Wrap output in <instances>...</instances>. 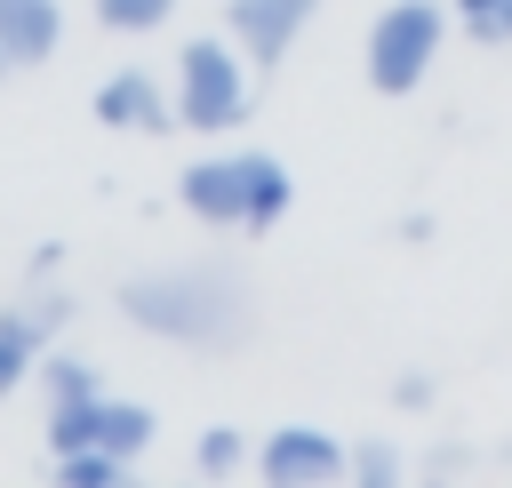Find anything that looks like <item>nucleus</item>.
Listing matches in <instances>:
<instances>
[{
  "instance_id": "1",
  "label": "nucleus",
  "mask_w": 512,
  "mask_h": 488,
  "mask_svg": "<svg viewBox=\"0 0 512 488\" xmlns=\"http://www.w3.org/2000/svg\"><path fill=\"white\" fill-rule=\"evenodd\" d=\"M120 320L160 344H184V352H240L256 336V288L240 264L192 256V264H160V272L120 280Z\"/></svg>"
},
{
  "instance_id": "2",
  "label": "nucleus",
  "mask_w": 512,
  "mask_h": 488,
  "mask_svg": "<svg viewBox=\"0 0 512 488\" xmlns=\"http://www.w3.org/2000/svg\"><path fill=\"white\" fill-rule=\"evenodd\" d=\"M176 200L216 232H272L296 200V176L272 152H216V160H192L176 176Z\"/></svg>"
},
{
  "instance_id": "3",
  "label": "nucleus",
  "mask_w": 512,
  "mask_h": 488,
  "mask_svg": "<svg viewBox=\"0 0 512 488\" xmlns=\"http://www.w3.org/2000/svg\"><path fill=\"white\" fill-rule=\"evenodd\" d=\"M448 16L456 8H440V0H392V8H376V24H368V88L376 96H416L424 88V72L440 64V48H448Z\"/></svg>"
},
{
  "instance_id": "4",
  "label": "nucleus",
  "mask_w": 512,
  "mask_h": 488,
  "mask_svg": "<svg viewBox=\"0 0 512 488\" xmlns=\"http://www.w3.org/2000/svg\"><path fill=\"white\" fill-rule=\"evenodd\" d=\"M176 120L200 128V136H224L248 120V64H240V40H184L176 56Z\"/></svg>"
},
{
  "instance_id": "5",
  "label": "nucleus",
  "mask_w": 512,
  "mask_h": 488,
  "mask_svg": "<svg viewBox=\"0 0 512 488\" xmlns=\"http://www.w3.org/2000/svg\"><path fill=\"white\" fill-rule=\"evenodd\" d=\"M152 408L144 400H112V392H96V400H64V408H48V448L64 456V448H112V456H144L152 448Z\"/></svg>"
},
{
  "instance_id": "6",
  "label": "nucleus",
  "mask_w": 512,
  "mask_h": 488,
  "mask_svg": "<svg viewBox=\"0 0 512 488\" xmlns=\"http://www.w3.org/2000/svg\"><path fill=\"white\" fill-rule=\"evenodd\" d=\"M256 472L272 488H312V480H344L352 472V448L336 432H320V424H280V432H264Z\"/></svg>"
},
{
  "instance_id": "7",
  "label": "nucleus",
  "mask_w": 512,
  "mask_h": 488,
  "mask_svg": "<svg viewBox=\"0 0 512 488\" xmlns=\"http://www.w3.org/2000/svg\"><path fill=\"white\" fill-rule=\"evenodd\" d=\"M312 16H320V0H224V24H232V40L256 72H280Z\"/></svg>"
},
{
  "instance_id": "8",
  "label": "nucleus",
  "mask_w": 512,
  "mask_h": 488,
  "mask_svg": "<svg viewBox=\"0 0 512 488\" xmlns=\"http://www.w3.org/2000/svg\"><path fill=\"white\" fill-rule=\"evenodd\" d=\"M64 320H72V296H32V304H8L0 312V392H16L40 368V352H48V336Z\"/></svg>"
},
{
  "instance_id": "9",
  "label": "nucleus",
  "mask_w": 512,
  "mask_h": 488,
  "mask_svg": "<svg viewBox=\"0 0 512 488\" xmlns=\"http://www.w3.org/2000/svg\"><path fill=\"white\" fill-rule=\"evenodd\" d=\"M96 120L104 128H136V136H160V128H176V96H160V80L128 64V72H112L96 88Z\"/></svg>"
},
{
  "instance_id": "10",
  "label": "nucleus",
  "mask_w": 512,
  "mask_h": 488,
  "mask_svg": "<svg viewBox=\"0 0 512 488\" xmlns=\"http://www.w3.org/2000/svg\"><path fill=\"white\" fill-rule=\"evenodd\" d=\"M64 40V8L56 0H0V48L16 64H48Z\"/></svg>"
},
{
  "instance_id": "11",
  "label": "nucleus",
  "mask_w": 512,
  "mask_h": 488,
  "mask_svg": "<svg viewBox=\"0 0 512 488\" xmlns=\"http://www.w3.org/2000/svg\"><path fill=\"white\" fill-rule=\"evenodd\" d=\"M40 392H48V408H64V400H96L104 392V376L88 368V360H72V352H40Z\"/></svg>"
},
{
  "instance_id": "12",
  "label": "nucleus",
  "mask_w": 512,
  "mask_h": 488,
  "mask_svg": "<svg viewBox=\"0 0 512 488\" xmlns=\"http://www.w3.org/2000/svg\"><path fill=\"white\" fill-rule=\"evenodd\" d=\"M128 472V456H112V448H64L56 456V480H72V488H112Z\"/></svg>"
},
{
  "instance_id": "13",
  "label": "nucleus",
  "mask_w": 512,
  "mask_h": 488,
  "mask_svg": "<svg viewBox=\"0 0 512 488\" xmlns=\"http://www.w3.org/2000/svg\"><path fill=\"white\" fill-rule=\"evenodd\" d=\"M208 480H224V472H240L248 464V440H240V424H208L200 432V456H192Z\"/></svg>"
},
{
  "instance_id": "14",
  "label": "nucleus",
  "mask_w": 512,
  "mask_h": 488,
  "mask_svg": "<svg viewBox=\"0 0 512 488\" xmlns=\"http://www.w3.org/2000/svg\"><path fill=\"white\" fill-rule=\"evenodd\" d=\"M176 16V0H96V24H112V32H160Z\"/></svg>"
},
{
  "instance_id": "15",
  "label": "nucleus",
  "mask_w": 512,
  "mask_h": 488,
  "mask_svg": "<svg viewBox=\"0 0 512 488\" xmlns=\"http://www.w3.org/2000/svg\"><path fill=\"white\" fill-rule=\"evenodd\" d=\"M400 472H408V464H400V448H392V440H360V448H352V480H368V488H392Z\"/></svg>"
},
{
  "instance_id": "16",
  "label": "nucleus",
  "mask_w": 512,
  "mask_h": 488,
  "mask_svg": "<svg viewBox=\"0 0 512 488\" xmlns=\"http://www.w3.org/2000/svg\"><path fill=\"white\" fill-rule=\"evenodd\" d=\"M456 8V24L480 40V48H504V0H448Z\"/></svg>"
},
{
  "instance_id": "17",
  "label": "nucleus",
  "mask_w": 512,
  "mask_h": 488,
  "mask_svg": "<svg viewBox=\"0 0 512 488\" xmlns=\"http://www.w3.org/2000/svg\"><path fill=\"white\" fill-rule=\"evenodd\" d=\"M432 400H440V384H432L424 368H408V376H392V408H408V416H424Z\"/></svg>"
},
{
  "instance_id": "18",
  "label": "nucleus",
  "mask_w": 512,
  "mask_h": 488,
  "mask_svg": "<svg viewBox=\"0 0 512 488\" xmlns=\"http://www.w3.org/2000/svg\"><path fill=\"white\" fill-rule=\"evenodd\" d=\"M8 72H16V56H8V48H0V80H8Z\"/></svg>"
},
{
  "instance_id": "19",
  "label": "nucleus",
  "mask_w": 512,
  "mask_h": 488,
  "mask_svg": "<svg viewBox=\"0 0 512 488\" xmlns=\"http://www.w3.org/2000/svg\"><path fill=\"white\" fill-rule=\"evenodd\" d=\"M504 48H512V0H504Z\"/></svg>"
}]
</instances>
